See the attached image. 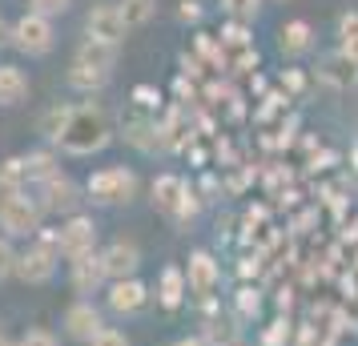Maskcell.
Returning <instances> with one entry per match:
<instances>
[{"instance_id": "cell-1", "label": "cell", "mask_w": 358, "mask_h": 346, "mask_svg": "<svg viewBox=\"0 0 358 346\" xmlns=\"http://www.w3.org/2000/svg\"><path fill=\"white\" fill-rule=\"evenodd\" d=\"M109 141H113V125H109L105 109L93 105V101H85V105H73L69 125L57 145L65 149V153H73V157H89V153H101Z\"/></svg>"}, {"instance_id": "cell-2", "label": "cell", "mask_w": 358, "mask_h": 346, "mask_svg": "<svg viewBox=\"0 0 358 346\" xmlns=\"http://www.w3.org/2000/svg\"><path fill=\"white\" fill-rule=\"evenodd\" d=\"M149 194H153V210L162 217H169L173 226H189L197 217V194L178 173H157L153 185H149Z\"/></svg>"}, {"instance_id": "cell-3", "label": "cell", "mask_w": 358, "mask_h": 346, "mask_svg": "<svg viewBox=\"0 0 358 346\" xmlns=\"http://www.w3.org/2000/svg\"><path fill=\"white\" fill-rule=\"evenodd\" d=\"M137 173H133L129 165H105L97 169L89 182H85V194L93 206H129L137 198Z\"/></svg>"}, {"instance_id": "cell-4", "label": "cell", "mask_w": 358, "mask_h": 346, "mask_svg": "<svg viewBox=\"0 0 358 346\" xmlns=\"http://www.w3.org/2000/svg\"><path fill=\"white\" fill-rule=\"evenodd\" d=\"M36 206L45 210V214H81V189H77V182L69 178V173H52V178H45V182H36Z\"/></svg>"}, {"instance_id": "cell-5", "label": "cell", "mask_w": 358, "mask_h": 346, "mask_svg": "<svg viewBox=\"0 0 358 346\" xmlns=\"http://www.w3.org/2000/svg\"><path fill=\"white\" fill-rule=\"evenodd\" d=\"M41 217H45V210L29 194L0 201V230H4V238H29L33 242L36 230H41Z\"/></svg>"}, {"instance_id": "cell-6", "label": "cell", "mask_w": 358, "mask_h": 346, "mask_svg": "<svg viewBox=\"0 0 358 346\" xmlns=\"http://www.w3.org/2000/svg\"><path fill=\"white\" fill-rule=\"evenodd\" d=\"M52 45H57V33H52L49 17H41V13H24V17L13 24V49H20L24 57H45Z\"/></svg>"}, {"instance_id": "cell-7", "label": "cell", "mask_w": 358, "mask_h": 346, "mask_svg": "<svg viewBox=\"0 0 358 346\" xmlns=\"http://www.w3.org/2000/svg\"><path fill=\"white\" fill-rule=\"evenodd\" d=\"M85 33L93 36V41H105V45H117L121 49V41L129 33V24L121 17V4H109V0L93 4L89 17H85Z\"/></svg>"}, {"instance_id": "cell-8", "label": "cell", "mask_w": 358, "mask_h": 346, "mask_svg": "<svg viewBox=\"0 0 358 346\" xmlns=\"http://www.w3.org/2000/svg\"><path fill=\"white\" fill-rule=\"evenodd\" d=\"M97 250V222L85 214H73L61 222V258L69 262H77L85 254H93Z\"/></svg>"}, {"instance_id": "cell-9", "label": "cell", "mask_w": 358, "mask_h": 346, "mask_svg": "<svg viewBox=\"0 0 358 346\" xmlns=\"http://www.w3.org/2000/svg\"><path fill=\"white\" fill-rule=\"evenodd\" d=\"M149 302V286L141 278H121V282H109V294H105V306L117 314V318H133L141 314Z\"/></svg>"}, {"instance_id": "cell-10", "label": "cell", "mask_w": 358, "mask_h": 346, "mask_svg": "<svg viewBox=\"0 0 358 346\" xmlns=\"http://www.w3.org/2000/svg\"><path fill=\"white\" fill-rule=\"evenodd\" d=\"M105 258V270H109V282L121 278H137V266H141V246L133 238H113L109 246L101 250Z\"/></svg>"}, {"instance_id": "cell-11", "label": "cell", "mask_w": 358, "mask_h": 346, "mask_svg": "<svg viewBox=\"0 0 358 346\" xmlns=\"http://www.w3.org/2000/svg\"><path fill=\"white\" fill-rule=\"evenodd\" d=\"M101 330H105V318H101V310L89 302V298H81V302H73L65 310V334L69 338H77V343H93Z\"/></svg>"}, {"instance_id": "cell-12", "label": "cell", "mask_w": 358, "mask_h": 346, "mask_svg": "<svg viewBox=\"0 0 358 346\" xmlns=\"http://www.w3.org/2000/svg\"><path fill=\"white\" fill-rule=\"evenodd\" d=\"M57 262H61V258H52V254H45L41 246L29 242V250L17 254V274H13V278L29 282V286H45V282H52V274H57Z\"/></svg>"}, {"instance_id": "cell-13", "label": "cell", "mask_w": 358, "mask_h": 346, "mask_svg": "<svg viewBox=\"0 0 358 346\" xmlns=\"http://www.w3.org/2000/svg\"><path fill=\"white\" fill-rule=\"evenodd\" d=\"M73 266V290L77 294H97L101 286L109 282V270H105V258H101V250H93V254H85V258H77Z\"/></svg>"}, {"instance_id": "cell-14", "label": "cell", "mask_w": 358, "mask_h": 346, "mask_svg": "<svg viewBox=\"0 0 358 346\" xmlns=\"http://www.w3.org/2000/svg\"><path fill=\"white\" fill-rule=\"evenodd\" d=\"M185 278H189V290H194L197 298H213L217 282H222V270H217V262H213L206 250H197V254H189Z\"/></svg>"}, {"instance_id": "cell-15", "label": "cell", "mask_w": 358, "mask_h": 346, "mask_svg": "<svg viewBox=\"0 0 358 346\" xmlns=\"http://www.w3.org/2000/svg\"><path fill=\"white\" fill-rule=\"evenodd\" d=\"M29 89H33V81L20 65H0V109H17L29 97Z\"/></svg>"}, {"instance_id": "cell-16", "label": "cell", "mask_w": 358, "mask_h": 346, "mask_svg": "<svg viewBox=\"0 0 358 346\" xmlns=\"http://www.w3.org/2000/svg\"><path fill=\"white\" fill-rule=\"evenodd\" d=\"M189 294V278H185V270L181 266H165L162 278H157V302H162L165 310H178L181 302Z\"/></svg>"}, {"instance_id": "cell-17", "label": "cell", "mask_w": 358, "mask_h": 346, "mask_svg": "<svg viewBox=\"0 0 358 346\" xmlns=\"http://www.w3.org/2000/svg\"><path fill=\"white\" fill-rule=\"evenodd\" d=\"M117 52H121L117 45H105V41H93V36H85L73 61H77V65H89V69H101V73H113Z\"/></svg>"}, {"instance_id": "cell-18", "label": "cell", "mask_w": 358, "mask_h": 346, "mask_svg": "<svg viewBox=\"0 0 358 346\" xmlns=\"http://www.w3.org/2000/svg\"><path fill=\"white\" fill-rule=\"evenodd\" d=\"M278 49L286 52V57H302V52L314 49V29H310V20H290V24H282Z\"/></svg>"}, {"instance_id": "cell-19", "label": "cell", "mask_w": 358, "mask_h": 346, "mask_svg": "<svg viewBox=\"0 0 358 346\" xmlns=\"http://www.w3.org/2000/svg\"><path fill=\"white\" fill-rule=\"evenodd\" d=\"M318 77L326 85H334V89H350V85H358V65L350 57H342V52H330L322 61V69H318Z\"/></svg>"}, {"instance_id": "cell-20", "label": "cell", "mask_w": 358, "mask_h": 346, "mask_svg": "<svg viewBox=\"0 0 358 346\" xmlns=\"http://www.w3.org/2000/svg\"><path fill=\"white\" fill-rule=\"evenodd\" d=\"M109 77H113V73H101V69H89V65H77V61H73V69H69V89H77V93H97V89L109 85Z\"/></svg>"}, {"instance_id": "cell-21", "label": "cell", "mask_w": 358, "mask_h": 346, "mask_svg": "<svg viewBox=\"0 0 358 346\" xmlns=\"http://www.w3.org/2000/svg\"><path fill=\"white\" fill-rule=\"evenodd\" d=\"M69 113H73V105H52V109H45V113H41V121H36L41 137L57 145V141H61V133H65V125H69Z\"/></svg>"}, {"instance_id": "cell-22", "label": "cell", "mask_w": 358, "mask_h": 346, "mask_svg": "<svg viewBox=\"0 0 358 346\" xmlns=\"http://www.w3.org/2000/svg\"><path fill=\"white\" fill-rule=\"evenodd\" d=\"M153 13H157V0H121V17H125V24H129V29L149 24V20H153Z\"/></svg>"}, {"instance_id": "cell-23", "label": "cell", "mask_w": 358, "mask_h": 346, "mask_svg": "<svg viewBox=\"0 0 358 346\" xmlns=\"http://www.w3.org/2000/svg\"><path fill=\"white\" fill-rule=\"evenodd\" d=\"M338 52L342 57H350V61H355L358 65V13H346V17L338 20Z\"/></svg>"}, {"instance_id": "cell-24", "label": "cell", "mask_w": 358, "mask_h": 346, "mask_svg": "<svg viewBox=\"0 0 358 346\" xmlns=\"http://www.w3.org/2000/svg\"><path fill=\"white\" fill-rule=\"evenodd\" d=\"M222 13H226L229 20L245 24V20H254L262 13V0H222Z\"/></svg>"}, {"instance_id": "cell-25", "label": "cell", "mask_w": 358, "mask_h": 346, "mask_svg": "<svg viewBox=\"0 0 358 346\" xmlns=\"http://www.w3.org/2000/svg\"><path fill=\"white\" fill-rule=\"evenodd\" d=\"M17 274V250H13V242L0 233V282H8Z\"/></svg>"}, {"instance_id": "cell-26", "label": "cell", "mask_w": 358, "mask_h": 346, "mask_svg": "<svg viewBox=\"0 0 358 346\" xmlns=\"http://www.w3.org/2000/svg\"><path fill=\"white\" fill-rule=\"evenodd\" d=\"M20 346H61V338H57L52 330H45V326H33V330L20 334Z\"/></svg>"}, {"instance_id": "cell-27", "label": "cell", "mask_w": 358, "mask_h": 346, "mask_svg": "<svg viewBox=\"0 0 358 346\" xmlns=\"http://www.w3.org/2000/svg\"><path fill=\"white\" fill-rule=\"evenodd\" d=\"M69 4L73 0H29V13H41V17H61V13H69Z\"/></svg>"}, {"instance_id": "cell-28", "label": "cell", "mask_w": 358, "mask_h": 346, "mask_svg": "<svg viewBox=\"0 0 358 346\" xmlns=\"http://www.w3.org/2000/svg\"><path fill=\"white\" fill-rule=\"evenodd\" d=\"M89 346H133V343H129V334H125V330L105 326V330H101V334H97V338H93Z\"/></svg>"}, {"instance_id": "cell-29", "label": "cell", "mask_w": 358, "mask_h": 346, "mask_svg": "<svg viewBox=\"0 0 358 346\" xmlns=\"http://www.w3.org/2000/svg\"><path fill=\"white\" fill-rule=\"evenodd\" d=\"M157 89H153V85H137V89H133V105H141V109H153V105H157Z\"/></svg>"}, {"instance_id": "cell-30", "label": "cell", "mask_w": 358, "mask_h": 346, "mask_svg": "<svg viewBox=\"0 0 358 346\" xmlns=\"http://www.w3.org/2000/svg\"><path fill=\"white\" fill-rule=\"evenodd\" d=\"M178 17H181V20H197V17H201V4H197V0H181Z\"/></svg>"}, {"instance_id": "cell-31", "label": "cell", "mask_w": 358, "mask_h": 346, "mask_svg": "<svg viewBox=\"0 0 358 346\" xmlns=\"http://www.w3.org/2000/svg\"><path fill=\"white\" fill-rule=\"evenodd\" d=\"M4 45H13V24L0 17V49H4Z\"/></svg>"}, {"instance_id": "cell-32", "label": "cell", "mask_w": 358, "mask_h": 346, "mask_svg": "<svg viewBox=\"0 0 358 346\" xmlns=\"http://www.w3.org/2000/svg\"><path fill=\"white\" fill-rule=\"evenodd\" d=\"M169 346H206V338H178V343H169Z\"/></svg>"}, {"instance_id": "cell-33", "label": "cell", "mask_w": 358, "mask_h": 346, "mask_svg": "<svg viewBox=\"0 0 358 346\" xmlns=\"http://www.w3.org/2000/svg\"><path fill=\"white\" fill-rule=\"evenodd\" d=\"M0 346H20V343H8V338H0Z\"/></svg>"}, {"instance_id": "cell-34", "label": "cell", "mask_w": 358, "mask_h": 346, "mask_svg": "<svg viewBox=\"0 0 358 346\" xmlns=\"http://www.w3.org/2000/svg\"><path fill=\"white\" fill-rule=\"evenodd\" d=\"M226 346H245V343H238V338H234V343H226Z\"/></svg>"}, {"instance_id": "cell-35", "label": "cell", "mask_w": 358, "mask_h": 346, "mask_svg": "<svg viewBox=\"0 0 358 346\" xmlns=\"http://www.w3.org/2000/svg\"><path fill=\"white\" fill-rule=\"evenodd\" d=\"M282 4H286V0H282Z\"/></svg>"}]
</instances>
